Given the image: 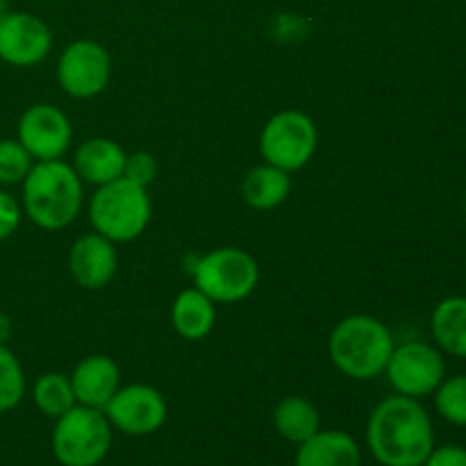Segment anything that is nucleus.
Wrapping results in <instances>:
<instances>
[{
    "label": "nucleus",
    "instance_id": "nucleus-1",
    "mask_svg": "<svg viewBox=\"0 0 466 466\" xmlns=\"http://www.w3.org/2000/svg\"><path fill=\"white\" fill-rule=\"evenodd\" d=\"M367 444L382 466H423L435 449V428L419 399L390 396L373 408Z\"/></svg>",
    "mask_w": 466,
    "mask_h": 466
},
{
    "label": "nucleus",
    "instance_id": "nucleus-2",
    "mask_svg": "<svg viewBox=\"0 0 466 466\" xmlns=\"http://www.w3.org/2000/svg\"><path fill=\"white\" fill-rule=\"evenodd\" d=\"M21 185L23 212L41 230H64L76 221L85 203V182L62 159L35 162Z\"/></svg>",
    "mask_w": 466,
    "mask_h": 466
},
{
    "label": "nucleus",
    "instance_id": "nucleus-3",
    "mask_svg": "<svg viewBox=\"0 0 466 466\" xmlns=\"http://www.w3.org/2000/svg\"><path fill=\"white\" fill-rule=\"evenodd\" d=\"M396 349L390 328L369 314L346 317L332 328L328 353L337 371L353 380H373L385 373Z\"/></svg>",
    "mask_w": 466,
    "mask_h": 466
},
{
    "label": "nucleus",
    "instance_id": "nucleus-4",
    "mask_svg": "<svg viewBox=\"0 0 466 466\" xmlns=\"http://www.w3.org/2000/svg\"><path fill=\"white\" fill-rule=\"evenodd\" d=\"M153 214L146 187L126 177L96 187L89 200V221L98 235L114 244H127L146 232Z\"/></svg>",
    "mask_w": 466,
    "mask_h": 466
},
{
    "label": "nucleus",
    "instance_id": "nucleus-5",
    "mask_svg": "<svg viewBox=\"0 0 466 466\" xmlns=\"http://www.w3.org/2000/svg\"><path fill=\"white\" fill-rule=\"evenodd\" d=\"M50 446L62 466H98L112 449V423L103 410L76 405L55 419Z\"/></svg>",
    "mask_w": 466,
    "mask_h": 466
},
{
    "label": "nucleus",
    "instance_id": "nucleus-6",
    "mask_svg": "<svg viewBox=\"0 0 466 466\" xmlns=\"http://www.w3.org/2000/svg\"><path fill=\"white\" fill-rule=\"evenodd\" d=\"M259 282V267L250 253L237 246L209 250L194 267V287L214 303H239Z\"/></svg>",
    "mask_w": 466,
    "mask_h": 466
},
{
    "label": "nucleus",
    "instance_id": "nucleus-7",
    "mask_svg": "<svg viewBox=\"0 0 466 466\" xmlns=\"http://www.w3.org/2000/svg\"><path fill=\"white\" fill-rule=\"evenodd\" d=\"M317 123L299 109H285L268 118L259 135V153L264 162L287 173L308 167L317 153Z\"/></svg>",
    "mask_w": 466,
    "mask_h": 466
},
{
    "label": "nucleus",
    "instance_id": "nucleus-8",
    "mask_svg": "<svg viewBox=\"0 0 466 466\" xmlns=\"http://www.w3.org/2000/svg\"><path fill=\"white\" fill-rule=\"evenodd\" d=\"M385 373L396 394L423 399L435 394L446 378L444 355L426 341H405L394 349Z\"/></svg>",
    "mask_w": 466,
    "mask_h": 466
},
{
    "label": "nucleus",
    "instance_id": "nucleus-9",
    "mask_svg": "<svg viewBox=\"0 0 466 466\" xmlns=\"http://www.w3.org/2000/svg\"><path fill=\"white\" fill-rule=\"evenodd\" d=\"M57 82L71 98L86 100L103 94L112 77V57L98 41L77 39L57 59Z\"/></svg>",
    "mask_w": 466,
    "mask_h": 466
},
{
    "label": "nucleus",
    "instance_id": "nucleus-10",
    "mask_svg": "<svg viewBox=\"0 0 466 466\" xmlns=\"http://www.w3.org/2000/svg\"><path fill=\"white\" fill-rule=\"evenodd\" d=\"M112 428L130 437H146L157 432L167 421V400L150 385L118 387L116 394L103 410Z\"/></svg>",
    "mask_w": 466,
    "mask_h": 466
},
{
    "label": "nucleus",
    "instance_id": "nucleus-11",
    "mask_svg": "<svg viewBox=\"0 0 466 466\" xmlns=\"http://www.w3.org/2000/svg\"><path fill=\"white\" fill-rule=\"evenodd\" d=\"M16 139L25 146L35 162L62 159L73 141V127L66 114L48 103H36L21 114Z\"/></svg>",
    "mask_w": 466,
    "mask_h": 466
},
{
    "label": "nucleus",
    "instance_id": "nucleus-12",
    "mask_svg": "<svg viewBox=\"0 0 466 466\" xmlns=\"http://www.w3.org/2000/svg\"><path fill=\"white\" fill-rule=\"evenodd\" d=\"M53 48L50 25L30 12H7L0 18V59L27 68L44 62Z\"/></svg>",
    "mask_w": 466,
    "mask_h": 466
},
{
    "label": "nucleus",
    "instance_id": "nucleus-13",
    "mask_svg": "<svg viewBox=\"0 0 466 466\" xmlns=\"http://www.w3.org/2000/svg\"><path fill=\"white\" fill-rule=\"evenodd\" d=\"M116 267L118 255L114 241L98 232L82 235L68 250V271L82 289L98 291L107 287L116 273Z\"/></svg>",
    "mask_w": 466,
    "mask_h": 466
},
{
    "label": "nucleus",
    "instance_id": "nucleus-14",
    "mask_svg": "<svg viewBox=\"0 0 466 466\" xmlns=\"http://www.w3.org/2000/svg\"><path fill=\"white\" fill-rule=\"evenodd\" d=\"M77 405L105 410L121 387V369L107 355H86L77 362L71 376Z\"/></svg>",
    "mask_w": 466,
    "mask_h": 466
},
{
    "label": "nucleus",
    "instance_id": "nucleus-15",
    "mask_svg": "<svg viewBox=\"0 0 466 466\" xmlns=\"http://www.w3.org/2000/svg\"><path fill=\"white\" fill-rule=\"evenodd\" d=\"M127 153L121 144L107 137H91L73 155V171L85 185H107L123 176Z\"/></svg>",
    "mask_w": 466,
    "mask_h": 466
},
{
    "label": "nucleus",
    "instance_id": "nucleus-16",
    "mask_svg": "<svg viewBox=\"0 0 466 466\" xmlns=\"http://www.w3.org/2000/svg\"><path fill=\"white\" fill-rule=\"evenodd\" d=\"M296 466H362V453L349 432L319 431L299 444Z\"/></svg>",
    "mask_w": 466,
    "mask_h": 466
},
{
    "label": "nucleus",
    "instance_id": "nucleus-17",
    "mask_svg": "<svg viewBox=\"0 0 466 466\" xmlns=\"http://www.w3.org/2000/svg\"><path fill=\"white\" fill-rule=\"evenodd\" d=\"M171 323L182 339H205L217 323V303L196 287L180 291L177 299L173 300Z\"/></svg>",
    "mask_w": 466,
    "mask_h": 466
},
{
    "label": "nucleus",
    "instance_id": "nucleus-18",
    "mask_svg": "<svg viewBox=\"0 0 466 466\" xmlns=\"http://www.w3.org/2000/svg\"><path fill=\"white\" fill-rule=\"evenodd\" d=\"M431 330L437 349L466 360V296L440 300L432 309Z\"/></svg>",
    "mask_w": 466,
    "mask_h": 466
},
{
    "label": "nucleus",
    "instance_id": "nucleus-19",
    "mask_svg": "<svg viewBox=\"0 0 466 466\" xmlns=\"http://www.w3.org/2000/svg\"><path fill=\"white\" fill-rule=\"evenodd\" d=\"M291 191V177L289 173L282 168L271 167V164H259V167L250 168L246 173L244 182H241V196H244L246 205L259 212H268V209L280 208L287 200Z\"/></svg>",
    "mask_w": 466,
    "mask_h": 466
},
{
    "label": "nucleus",
    "instance_id": "nucleus-20",
    "mask_svg": "<svg viewBox=\"0 0 466 466\" xmlns=\"http://www.w3.org/2000/svg\"><path fill=\"white\" fill-rule=\"evenodd\" d=\"M273 426L282 440L291 444H303L321 431V414L312 400L303 396H287L273 410Z\"/></svg>",
    "mask_w": 466,
    "mask_h": 466
},
{
    "label": "nucleus",
    "instance_id": "nucleus-21",
    "mask_svg": "<svg viewBox=\"0 0 466 466\" xmlns=\"http://www.w3.org/2000/svg\"><path fill=\"white\" fill-rule=\"evenodd\" d=\"M32 400H35L36 410L50 419H59L77 405L71 378L59 371L41 373L36 378L35 387H32Z\"/></svg>",
    "mask_w": 466,
    "mask_h": 466
},
{
    "label": "nucleus",
    "instance_id": "nucleus-22",
    "mask_svg": "<svg viewBox=\"0 0 466 466\" xmlns=\"http://www.w3.org/2000/svg\"><path fill=\"white\" fill-rule=\"evenodd\" d=\"M25 396V373L16 355L0 346V414L18 408Z\"/></svg>",
    "mask_w": 466,
    "mask_h": 466
},
{
    "label": "nucleus",
    "instance_id": "nucleus-23",
    "mask_svg": "<svg viewBox=\"0 0 466 466\" xmlns=\"http://www.w3.org/2000/svg\"><path fill=\"white\" fill-rule=\"evenodd\" d=\"M435 408L444 421L466 428V376L441 380L435 390Z\"/></svg>",
    "mask_w": 466,
    "mask_h": 466
},
{
    "label": "nucleus",
    "instance_id": "nucleus-24",
    "mask_svg": "<svg viewBox=\"0 0 466 466\" xmlns=\"http://www.w3.org/2000/svg\"><path fill=\"white\" fill-rule=\"evenodd\" d=\"M35 159L18 139H0V185H21Z\"/></svg>",
    "mask_w": 466,
    "mask_h": 466
},
{
    "label": "nucleus",
    "instance_id": "nucleus-25",
    "mask_svg": "<svg viewBox=\"0 0 466 466\" xmlns=\"http://www.w3.org/2000/svg\"><path fill=\"white\" fill-rule=\"evenodd\" d=\"M157 171L159 167L153 153H148V150H135V153H130L126 157V167H123L121 177L148 189L150 182L157 177Z\"/></svg>",
    "mask_w": 466,
    "mask_h": 466
},
{
    "label": "nucleus",
    "instance_id": "nucleus-26",
    "mask_svg": "<svg viewBox=\"0 0 466 466\" xmlns=\"http://www.w3.org/2000/svg\"><path fill=\"white\" fill-rule=\"evenodd\" d=\"M23 208L16 203L12 194H7L5 189H0V241L9 239L14 232L21 226Z\"/></svg>",
    "mask_w": 466,
    "mask_h": 466
},
{
    "label": "nucleus",
    "instance_id": "nucleus-27",
    "mask_svg": "<svg viewBox=\"0 0 466 466\" xmlns=\"http://www.w3.org/2000/svg\"><path fill=\"white\" fill-rule=\"evenodd\" d=\"M423 466H466V449L455 444L432 449Z\"/></svg>",
    "mask_w": 466,
    "mask_h": 466
},
{
    "label": "nucleus",
    "instance_id": "nucleus-28",
    "mask_svg": "<svg viewBox=\"0 0 466 466\" xmlns=\"http://www.w3.org/2000/svg\"><path fill=\"white\" fill-rule=\"evenodd\" d=\"M14 335V323L9 319V314L0 312V346H7V341Z\"/></svg>",
    "mask_w": 466,
    "mask_h": 466
},
{
    "label": "nucleus",
    "instance_id": "nucleus-29",
    "mask_svg": "<svg viewBox=\"0 0 466 466\" xmlns=\"http://www.w3.org/2000/svg\"><path fill=\"white\" fill-rule=\"evenodd\" d=\"M7 12H9V3L7 0H0V18H3Z\"/></svg>",
    "mask_w": 466,
    "mask_h": 466
}]
</instances>
